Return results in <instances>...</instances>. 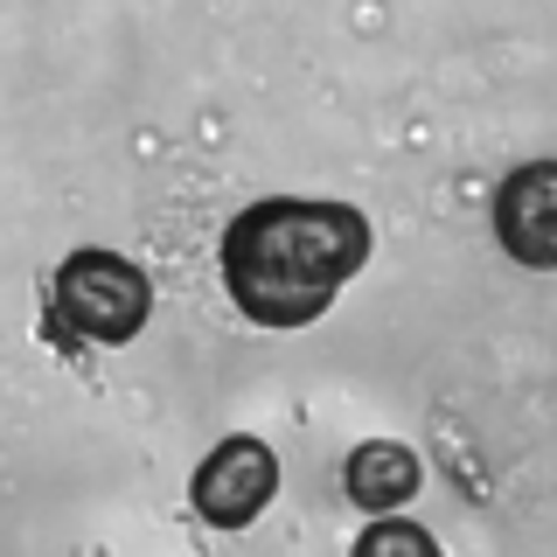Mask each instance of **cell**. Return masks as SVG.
I'll return each mask as SVG.
<instances>
[{
	"label": "cell",
	"instance_id": "cell-1",
	"mask_svg": "<svg viewBox=\"0 0 557 557\" xmlns=\"http://www.w3.org/2000/svg\"><path fill=\"white\" fill-rule=\"evenodd\" d=\"M370 258V216L348 202L313 196H265L237 209L223 231V293L258 327H307L335 307V293Z\"/></svg>",
	"mask_w": 557,
	"mask_h": 557
},
{
	"label": "cell",
	"instance_id": "cell-2",
	"mask_svg": "<svg viewBox=\"0 0 557 557\" xmlns=\"http://www.w3.org/2000/svg\"><path fill=\"white\" fill-rule=\"evenodd\" d=\"M49 300H57V321L70 335H84L98 348H119L147 327L153 286H147V272L119 251H70L57 265V278H49Z\"/></svg>",
	"mask_w": 557,
	"mask_h": 557
},
{
	"label": "cell",
	"instance_id": "cell-3",
	"mask_svg": "<svg viewBox=\"0 0 557 557\" xmlns=\"http://www.w3.org/2000/svg\"><path fill=\"white\" fill-rule=\"evenodd\" d=\"M278 495V453L251 432H231L188 481V502L209 530H244V522L265 516V502Z\"/></svg>",
	"mask_w": 557,
	"mask_h": 557
},
{
	"label": "cell",
	"instance_id": "cell-4",
	"mask_svg": "<svg viewBox=\"0 0 557 557\" xmlns=\"http://www.w3.org/2000/svg\"><path fill=\"white\" fill-rule=\"evenodd\" d=\"M495 244L530 272H557V161H522L502 174Z\"/></svg>",
	"mask_w": 557,
	"mask_h": 557
},
{
	"label": "cell",
	"instance_id": "cell-5",
	"mask_svg": "<svg viewBox=\"0 0 557 557\" xmlns=\"http://www.w3.org/2000/svg\"><path fill=\"white\" fill-rule=\"evenodd\" d=\"M418 474H425V467H418V453L397 446V440H362L342 460L348 502H356V509H370V516H397V502L418 495Z\"/></svg>",
	"mask_w": 557,
	"mask_h": 557
},
{
	"label": "cell",
	"instance_id": "cell-6",
	"mask_svg": "<svg viewBox=\"0 0 557 557\" xmlns=\"http://www.w3.org/2000/svg\"><path fill=\"white\" fill-rule=\"evenodd\" d=\"M348 557H440V536L425 522H405V516H376L370 530L356 536Z\"/></svg>",
	"mask_w": 557,
	"mask_h": 557
}]
</instances>
